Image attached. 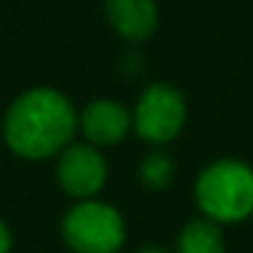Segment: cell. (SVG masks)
Wrapping results in <instances>:
<instances>
[{
  "instance_id": "1",
  "label": "cell",
  "mask_w": 253,
  "mask_h": 253,
  "mask_svg": "<svg viewBox=\"0 0 253 253\" xmlns=\"http://www.w3.org/2000/svg\"><path fill=\"white\" fill-rule=\"evenodd\" d=\"M79 117L68 95L52 87H33L22 93L6 112L3 139L19 158H49L71 144Z\"/></svg>"
},
{
  "instance_id": "2",
  "label": "cell",
  "mask_w": 253,
  "mask_h": 253,
  "mask_svg": "<svg viewBox=\"0 0 253 253\" xmlns=\"http://www.w3.org/2000/svg\"><path fill=\"white\" fill-rule=\"evenodd\" d=\"M199 210L215 223H240L253 215V166L240 158L207 164L193 185Z\"/></svg>"
},
{
  "instance_id": "3",
  "label": "cell",
  "mask_w": 253,
  "mask_h": 253,
  "mask_svg": "<svg viewBox=\"0 0 253 253\" xmlns=\"http://www.w3.org/2000/svg\"><path fill=\"white\" fill-rule=\"evenodd\" d=\"M63 240L74 253H117L126 242V218L106 202H79L63 218Z\"/></svg>"
},
{
  "instance_id": "4",
  "label": "cell",
  "mask_w": 253,
  "mask_h": 253,
  "mask_svg": "<svg viewBox=\"0 0 253 253\" xmlns=\"http://www.w3.org/2000/svg\"><path fill=\"white\" fill-rule=\"evenodd\" d=\"M185 117V95L166 82H153L142 90L136 106H133V131L139 133V139L161 147L180 136Z\"/></svg>"
},
{
  "instance_id": "5",
  "label": "cell",
  "mask_w": 253,
  "mask_h": 253,
  "mask_svg": "<svg viewBox=\"0 0 253 253\" xmlns=\"http://www.w3.org/2000/svg\"><path fill=\"white\" fill-rule=\"evenodd\" d=\"M106 158L95 144H68L57 161V182L74 199H93L106 185Z\"/></svg>"
},
{
  "instance_id": "6",
  "label": "cell",
  "mask_w": 253,
  "mask_h": 253,
  "mask_svg": "<svg viewBox=\"0 0 253 253\" xmlns=\"http://www.w3.org/2000/svg\"><path fill=\"white\" fill-rule=\"evenodd\" d=\"M79 128H82L87 144L115 147L133 128V112H128L123 104H117L112 98H95L82 109Z\"/></svg>"
},
{
  "instance_id": "7",
  "label": "cell",
  "mask_w": 253,
  "mask_h": 253,
  "mask_svg": "<svg viewBox=\"0 0 253 253\" xmlns=\"http://www.w3.org/2000/svg\"><path fill=\"white\" fill-rule=\"evenodd\" d=\"M104 11L126 41H147L158 28V0H104Z\"/></svg>"
},
{
  "instance_id": "8",
  "label": "cell",
  "mask_w": 253,
  "mask_h": 253,
  "mask_svg": "<svg viewBox=\"0 0 253 253\" xmlns=\"http://www.w3.org/2000/svg\"><path fill=\"white\" fill-rule=\"evenodd\" d=\"M174 253H226V240L220 223L210 218H196L182 226Z\"/></svg>"
},
{
  "instance_id": "9",
  "label": "cell",
  "mask_w": 253,
  "mask_h": 253,
  "mask_svg": "<svg viewBox=\"0 0 253 253\" xmlns=\"http://www.w3.org/2000/svg\"><path fill=\"white\" fill-rule=\"evenodd\" d=\"M139 177H142V182L147 188H153V191H166V188L174 182V158L161 147L150 150L142 158Z\"/></svg>"
},
{
  "instance_id": "10",
  "label": "cell",
  "mask_w": 253,
  "mask_h": 253,
  "mask_svg": "<svg viewBox=\"0 0 253 253\" xmlns=\"http://www.w3.org/2000/svg\"><path fill=\"white\" fill-rule=\"evenodd\" d=\"M8 251H11V231L0 220V253H8Z\"/></svg>"
},
{
  "instance_id": "11",
  "label": "cell",
  "mask_w": 253,
  "mask_h": 253,
  "mask_svg": "<svg viewBox=\"0 0 253 253\" xmlns=\"http://www.w3.org/2000/svg\"><path fill=\"white\" fill-rule=\"evenodd\" d=\"M136 253H166L164 248H158V245H144V248H139Z\"/></svg>"
}]
</instances>
